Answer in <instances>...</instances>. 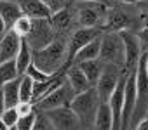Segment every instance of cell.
<instances>
[{
  "mask_svg": "<svg viewBox=\"0 0 148 130\" xmlns=\"http://www.w3.org/2000/svg\"><path fill=\"white\" fill-rule=\"evenodd\" d=\"M19 82H21V75L11 82H7L2 89V95H4V104L5 108H16L19 104Z\"/></svg>",
  "mask_w": 148,
  "mask_h": 130,
  "instance_id": "cell-17",
  "label": "cell"
},
{
  "mask_svg": "<svg viewBox=\"0 0 148 130\" xmlns=\"http://www.w3.org/2000/svg\"><path fill=\"white\" fill-rule=\"evenodd\" d=\"M99 61L105 64L124 66V43L119 31H103L99 37Z\"/></svg>",
  "mask_w": 148,
  "mask_h": 130,
  "instance_id": "cell-4",
  "label": "cell"
},
{
  "mask_svg": "<svg viewBox=\"0 0 148 130\" xmlns=\"http://www.w3.org/2000/svg\"><path fill=\"white\" fill-rule=\"evenodd\" d=\"M64 80H66V83L70 85V89L73 90L75 95L91 89L89 80L86 78V75L82 73V70L77 66V64H70V68L64 71Z\"/></svg>",
  "mask_w": 148,
  "mask_h": 130,
  "instance_id": "cell-14",
  "label": "cell"
},
{
  "mask_svg": "<svg viewBox=\"0 0 148 130\" xmlns=\"http://www.w3.org/2000/svg\"><path fill=\"white\" fill-rule=\"evenodd\" d=\"M35 116L37 113H30L26 116H19L18 123H16V130H32L33 128V123H35Z\"/></svg>",
  "mask_w": 148,
  "mask_h": 130,
  "instance_id": "cell-28",
  "label": "cell"
},
{
  "mask_svg": "<svg viewBox=\"0 0 148 130\" xmlns=\"http://www.w3.org/2000/svg\"><path fill=\"white\" fill-rule=\"evenodd\" d=\"M0 120H2V121H4L9 128H11V127H14V125L18 123L19 114H18L16 108H5V109L2 111V114H0Z\"/></svg>",
  "mask_w": 148,
  "mask_h": 130,
  "instance_id": "cell-25",
  "label": "cell"
},
{
  "mask_svg": "<svg viewBox=\"0 0 148 130\" xmlns=\"http://www.w3.org/2000/svg\"><path fill=\"white\" fill-rule=\"evenodd\" d=\"M19 45H21V37L16 35L12 30H7L0 37V62L14 61L19 50Z\"/></svg>",
  "mask_w": 148,
  "mask_h": 130,
  "instance_id": "cell-13",
  "label": "cell"
},
{
  "mask_svg": "<svg viewBox=\"0 0 148 130\" xmlns=\"http://www.w3.org/2000/svg\"><path fill=\"white\" fill-rule=\"evenodd\" d=\"M122 43H124V71H132L138 66V61L143 56V49L139 43V38L131 30L119 31Z\"/></svg>",
  "mask_w": 148,
  "mask_h": 130,
  "instance_id": "cell-6",
  "label": "cell"
},
{
  "mask_svg": "<svg viewBox=\"0 0 148 130\" xmlns=\"http://www.w3.org/2000/svg\"><path fill=\"white\" fill-rule=\"evenodd\" d=\"M5 31H7V26H5V23L2 21V18H0V37H2Z\"/></svg>",
  "mask_w": 148,
  "mask_h": 130,
  "instance_id": "cell-34",
  "label": "cell"
},
{
  "mask_svg": "<svg viewBox=\"0 0 148 130\" xmlns=\"http://www.w3.org/2000/svg\"><path fill=\"white\" fill-rule=\"evenodd\" d=\"M92 128L94 130H112V113H110L108 102H99Z\"/></svg>",
  "mask_w": 148,
  "mask_h": 130,
  "instance_id": "cell-20",
  "label": "cell"
},
{
  "mask_svg": "<svg viewBox=\"0 0 148 130\" xmlns=\"http://www.w3.org/2000/svg\"><path fill=\"white\" fill-rule=\"evenodd\" d=\"M117 2H120V4H124V5H134V4L145 2V0H117Z\"/></svg>",
  "mask_w": 148,
  "mask_h": 130,
  "instance_id": "cell-33",
  "label": "cell"
},
{
  "mask_svg": "<svg viewBox=\"0 0 148 130\" xmlns=\"http://www.w3.org/2000/svg\"><path fill=\"white\" fill-rule=\"evenodd\" d=\"M91 59H99V37L94 38L92 42L86 43L75 56H73L70 64H77L82 61H91Z\"/></svg>",
  "mask_w": 148,
  "mask_h": 130,
  "instance_id": "cell-19",
  "label": "cell"
},
{
  "mask_svg": "<svg viewBox=\"0 0 148 130\" xmlns=\"http://www.w3.org/2000/svg\"><path fill=\"white\" fill-rule=\"evenodd\" d=\"M9 130H16V125H14V127H11V128H9Z\"/></svg>",
  "mask_w": 148,
  "mask_h": 130,
  "instance_id": "cell-37",
  "label": "cell"
},
{
  "mask_svg": "<svg viewBox=\"0 0 148 130\" xmlns=\"http://www.w3.org/2000/svg\"><path fill=\"white\" fill-rule=\"evenodd\" d=\"M0 130H9V127H7V125L2 121V120H0Z\"/></svg>",
  "mask_w": 148,
  "mask_h": 130,
  "instance_id": "cell-36",
  "label": "cell"
},
{
  "mask_svg": "<svg viewBox=\"0 0 148 130\" xmlns=\"http://www.w3.org/2000/svg\"><path fill=\"white\" fill-rule=\"evenodd\" d=\"M132 130H148V116H145L143 120H139Z\"/></svg>",
  "mask_w": 148,
  "mask_h": 130,
  "instance_id": "cell-32",
  "label": "cell"
},
{
  "mask_svg": "<svg viewBox=\"0 0 148 130\" xmlns=\"http://www.w3.org/2000/svg\"><path fill=\"white\" fill-rule=\"evenodd\" d=\"M21 7V12L32 19H40V18H51V9L42 2V0H18Z\"/></svg>",
  "mask_w": 148,
  "mask_h": 130,
  "instance_id": "cell-15",
  "label": "cell"
},
{
  "mask_svg": "<svg viewBox=\"0 0 148 130\" xmlns=\"http://www.w3.org/2000/svg\"><path fill=\"white\" fill-rule=\"evenodd\" d=\"M119 80H120V68L115 66V64H105L103 71H101L96 85H94L96 94H98V97H99L101 102H108V99H110L112 92L115 90Z\"/></svg>",
  "mask_w": 148,
  "mask_h": 130,
  "instance_id": "cell-7",
  "label": "cell"
},
{
  "mask_svg": "<svg viewBox=\"0 0 148 130\" xmlns=\"http://www.w3.org/2000/svg\"><path fill=\"white\" fill-rule=\"evenodd\" d=\"M99 102L101 101H99V97L96 94V89L91 87L89 90H86L82 94L73 95V99L70 102V108L73 109V113H75L77 118L80 120V125L89 128L94 123V116H96Z\"/></svg>",
  "mask_w": 148,
  "mask_h": 130,
  "instance_id": "cell-3",
  "label": "cell"
},
{
  "mask_svg": "<svg viewBox=\"0 0 148 130\" xmlns=\"http://www.w3.org/2000/svg\"><path fill=\"white\" fill-rule=\"evenodd\" d=\"M32 130H54V127L49 121V118L45 116V113H37L35 123H33V128Z\"/></svg>",
  "mask_w": 148,
  "mask_h": 130,
  "instance_id": "cell-27",
  "label": "cell"
},
{
  "mask_svg": "<svg viewBox=\"0 0 148 130\" xmlns=\"http://www.w3.org/2000/svg\"><path fill=\"white\" fill-rule=\"evenodd\" d=\"M44 113L49 118V121L52 123L54 130H80L82 128L80 120L77 118V114L73 113L70 106H61V108L49 109Z\"/></svg>",
  "mask_w": 148,
  "mask_h": 130,
  "instance_id": "cell-8",
  "label": "cell"
},
{
  "mask_svg": "<svg viewBox=\"0 0 148 130\" xmlns=\"http://www.w3.org/2000/svg\"><path fill=\"white\" fill-rule=\"evenodd\" d=\"M134 24V18L122 7H110L106 21L103 24V31H122L131 30Z\"/></svg>",
  "mask_w": 148,
  "mask_h": 130,
  "instance_id": "cell-11",
  "label": "cell"
},
{
  "mask_svg": "<svg viewBox=\"0 0 148 130\" xmlns=\"http://www.w3.org/2000/svg\"><path fill=\"white\" fill-rule=\"evenodd\" d=\"M14 62H16V70L19 75H25L26 68L30 66V62H32V49L28 45V42L25 38H21V45H19V50L14 57Z\"/></svg>",
  "mask_w": 148,
  "mask_h": 130,
  "instance_id": "cell-21",
  "label": "cell"
},
{
  "mask_svg": "<svg viewBox=\"0 0 148 130\" xmlns=\"http://www.w3.org/2000/svg\"><path fill=\"white\" fill-rule=\"evenodd\" d=\"M5 109V104H4V95H2V90H0V114Z\"/></svg>",
  "mask_w": 148,
  "mask_h": 130,
  "instance_id": "cell-35",
  "label": "cell"
},
{
  "mask_svg": "<svg viewBox=\"0 0 148 130\" xmlns=\"http://www.w3.org/2000/svg\"><path fill=\"white\" fill-rule=\"evenodd\" d=\"M16 111H18L19 116H26V114H30V113L35 111V109H33V102H32V101H30V102H19V104L16 106Z\"/></svg>",
  "mask_w": 148,
  "mask_h": 130,
  "instance_id": "cell-30",
  "label": "cell"
},
{
  "mask_svg": "<svg viewBox=\"0 0 148 130\" xmlns=\"http://www.w3.org/2000/svg\"><path fill=\"white\" fill-rule=\"evenodd\" d=\"M77 66H79V68L82 70V73L86 75V78L89 80L91 87H94L96 82H98V78H99V75H101V71H103V66H105V64H103L99 59H91V61L77 62Z\"/></svg>",
  "mask_w": 148,
  "mask_h": 130,
  "instance_id": "cell-18",
  "label": "cell"
},
{
  "mask_svg": "<svg viewBox=\"0 0 148 130\" xmlns=\"http://www.w3.org/2000/svg\"><path fill=\"white\" fill-rule=\"evenodd\" d=\"M108 4L99 0H77L73 5L75 21L82 28H101L108 16Z\"/></svg>",
  "mask_w": 148,
  "mask_h": 130,
  "instance_id": "cell-2",
  "label": "cell"
},
{
  "mask_svg": "<svg viewBox=\"0 0 148 130\" xmlns=\"http://www.w3.org/2000/svg\"><path fill=\"white\" fill-rule=\"evenodd\" d=\"M42 2L51 9V12H56L63 7H66V0H42Z\"/></svg>",
  "mask_w": 148,
  "mask_h": 130,
  "instance_id": "cell-31",
  "label": "cell"
},
{
  "mask_svg": "<svg viewBox=\"0 0 148 130\" xmlns=\"http://www.w3.org/2000/svg\"><path fill=\"white\" fill-rule=\"evenodd\" d=\"M136 35H138V38H139V43H141L143 52H148V21L141 26V30H139Z\"/></svg>",
  "mask_w": 148,
  "mask_h": 130,
  "instance_id": "cell-29",
  "label": "cell"
},
{
  "mask_svg": "<svg viewBox=\"0 0 148 130\" xmlns=\"http://www.w3.org/2000/svg\"><path fill=\"white\" fill-rule=\"evenodd\" d=\"M33 94V80L26 75H21L19 82V102H30Z\"/></svg>",
  "mask_w": 148,
  "mask_h": 130,
  "instance_id": "cell-23",
  "label": "cell"
},
{
  "mask_svg": "<svg viewBox=\"0 0 148 130\" xmlns=\"http://www.w3.org/2000/svg\"><path fill=\"white\" fill-rule=\"evenodd\" d=\"M101 33H103L101 28H82V26H79L70 35V40L66 43V64L71 62L73 56H75L86 43H89L94 38L101 37Z\"/></svg>",
  "mask_w": 148,
  "mask_h": 130,
  "instance_id": "cell-9",
  "label": "cell"
},
{
  "mask_svg": "<svg viewBox=\"0 0 148 130\" xmlns=\"http://www.w3.org/2000/svg\"><path fill=\"white\" fill-rule=\"evenodd\" d=\"M49 21H51V26H52V30H54L56 35L68 33L73 28V24L77 23L75 21V14H73V9H70V7H63V9L52 12L51 18H49Z\"/></svg>",
  "mask_w": 148,
  "mask_h": 130,
  "instance_id": "cell-12",
  "label": "cell"
},
{
  "mask_svg": "<svg viewBox=\"0 0 148 130\" xmlns=\"http://www.w3.org/2000/svg\"><path fill=\"white\" fill-rule=\"evenodd\" d=\"M32 62L47 75H54L61 71L66 64V42L54 38L44 49L32 50Z\"/></svg>",
  "mask_w": 148,
  "mask_h": 130,
  "instance_id": "cell-1",
  "label": "cell"
},
{
  "mask_svg": "<svg viewBox=\"0 0 148 130\" xmlns=\"http://www.w3.org/2000/svg\"><path fill=\"white\" fill-rule=\"evenodd\" d=\"M80 130H82V128H80Z\"/></svg>",
  "mask_w": 148,
  "mask_h": 130,
  "instance_id": "cell-39",
  "label": "cell"
},
{
  "mask_svg": "<svg viewBox=\"0 0 148 130\" xmlns=\"http://www.w3.org/2000/svg\"><path fill=\"white\" fill-rule=\"evenodd\" d=\"M56 38V33L51 26L49 18H40V19H32V28L28 31V35L25 37V40L28 42L32 50H38L44 49L45 45H49L52 40Z\"/></svg>",
  "mask_w": 148,
  "mask_h": 130,
  "instance_id": "cell-5",
  "label": "cell"
},
{
  "mask_svg": "<svg viewBox=\"0 0 148 130\" xmlns=\"http://www.w3.org/2000/svg\"><path fill=\"white\" fill-rule=\"evenodd\" d=\"M25 75L26 77H30L33 82H44V80H47L51 75H47V73H44V71H40L33 62H30V66L26 68V71H25Z\"/></svg>",
  "mask_w": 148,
  "mask_h": 130,
  "instance_id": "cell-26",
  "label": "cell"
},
{
  "mask_svg": "<svg viewBox=\"0 0 148 130\" xmlns=\"http://www.w3.org/2000/svg\"><path fill=\"white\" fill-rule=\"evenodd\" d=\"M21 16H23V12H21L18 0H0V18L5 23L7 30H11V26L16 23V19Z\"/></svg>",
  "mask_w": 148,
  "mask_h": 130,
  "instance_id": "cell-16",
  "label": "cell"
},
{
  "mask_svg": "<svg viewBox=\"0 0 148 130\" xmlns=\"http://www.w3.org/2000/svg\"><path fill=\"white\" fill-rule=\"evenodd\" d=\"M19 73L16 70V62L14 61H5V62H0V89H2L7 82L18 78Z\"/></svg>",
  "mask_w": 148,
  "mask_h": 130,
  "instance_id": "cell-22",
  "label": "cell"
},
{
  "mask_svg": "<svg viewBox=\"0 0 148 130\" xmlns=\"http://www.w3.org/2000/svg\"><path fill=\"white\" fill-rule=\"evenodd\" d=\"M30 28H32V18H28V16H25V14H23L21 18H18L16 23L11 26V30H12L16 35H19L21 38H25V37L28 35Z\"/></svg>",
  "mask_w": 148,
  "mask_h": 130,
  "instance_id": "cell-24",
  "label": "cell"
},
{
  "mask_svg": "<svg viewBox=\"0 0 148 130\" xmlns=\"http://www.w3.org/2000/svg\"><path fill=\"white\" fill-rule=\"evenodd\" d=\"M73 90L70 89V85L66 83V80L56 87L52 92H49L47 95H44L40 101H37V106L42 109V111H49V109H56V108H61V106H70L71 99H73Z\"/></svg>",
  "mask_w": 148,
  "mask_h": 130,
  "instance_id": "cell-10",
  "label": "cell"
},
{
  "mask_svg": "<svg viewBox=\"0 0 148 130\" xmlns=\"http://www.w3.org/2000/svg\"><path fill=\"white\" fill-rule=\"evenodd\" d=\"M99 2H105V0H99Z\"/></svg>",
  "mask_w": 148,
  "mask_h": 130,
  "instance_id": "cell-38",
  "label": "cell"
}]
</instances>
